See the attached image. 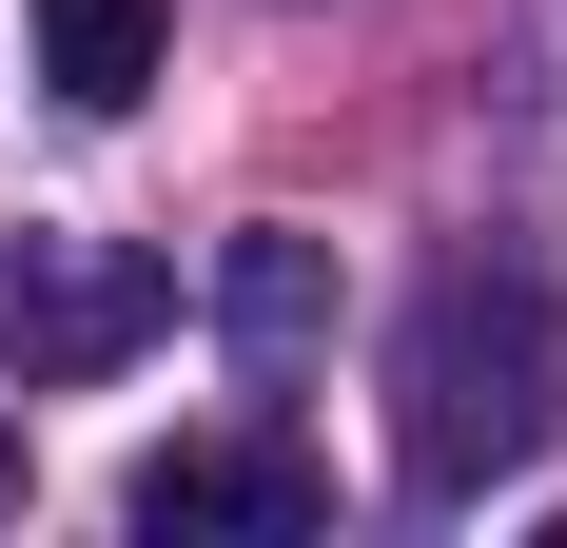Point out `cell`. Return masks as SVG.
<instances>
[{"mask_svg":"<svg viewBox=\"0 0 567 548\" xmlns=\"http://www.w3.org/2000/svg\"><path fill=\"white\" fill-rule=\"evenodd\" d=\"M548 432H567V294L528 255L411 274V314H392V470L431 509H489L509 470H548Z\"/></svg>","mask_w":567,"mask_h":548,"instance_id":"cell-1","label":"cell"},{"mask_svg":"<svg viewBox=\"0 0 567 548\" xmlns=\"http://www.w3.org/2000/svg\"><path fill=\"white\" fill-rule=\"evenodd\" d=\"M137 333H176V274H157V255H117V235H20V274H0L20 392H99Z\"/></svg>","mask_w":567,"mask_h":548,"instance_id":"cell-2","label":"cell"},{"mask_svg":"<svg viewBox=\"0 0 567 548\" xmlns=\"http://www.w3.org/2000/svg\"><path fill=\"white\" fill-rule=\"evenodd\" d=\"M117 509H137L157 548H216V529H235V548H293L333 490H313V450H275V432H196V450H157Z\"/></svg>","mask_w":567,"mask_h":548,"instance_id":"cell-3","label":"cell"},{"mask_svg":"<svg viewBox=\"0 0 567 548\" xmlns=\"http://www.w3.org/2000/svg\"><path fill=\"white\" fill-rule=\"evenodd\" d=\"M40 79L79 118H137L157 99V0H40Z\"/></svg>","mask_w":567,"mask_h":548,"instance_id":"cell-4","label":"cell"},{"mask_svg":"<svg viewBox=\"0 0 567 548\" xmlns=\"http://www.w3.org/2000/svg\"><path fill=\"white\" fill-rule=\"evenodd\" d=\"M216 314H235V353H255V373H275V353H313V314H333L313 235H235V255H216Z\"/></svg>","mask_w":567,"mask_h":548,"instance_id":"cell-5","label":"cell"},{"mask_svg":"<svg viewBox=\"0 0 567 548\" xmlns=\"http://www.w3.org/2000/svg\"><path fill=\"white\" fill-rule=\"evenodd\" d=\"M0 490H20V450H0Z\"/></svg>","mask_w":567,"mask_h":548,"instance_id":"cell-6","label":"cell"}]
</instances>
